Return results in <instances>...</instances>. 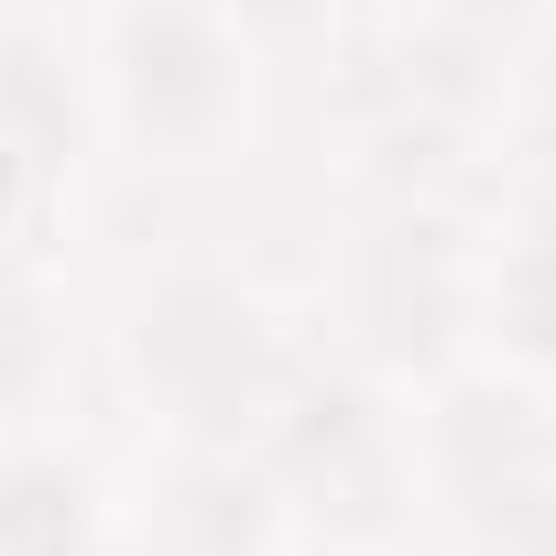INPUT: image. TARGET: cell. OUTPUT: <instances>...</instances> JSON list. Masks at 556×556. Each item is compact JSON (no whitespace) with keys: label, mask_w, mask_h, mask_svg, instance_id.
<instances>
[{"label":"cell","mask_w":556,"mask_h":556,"mask_svg":"<svg viewBox=\"0 0 556 556\" xmlns=\"http://www.w3.org/2000/svg\"><path fill=\"white\" fill-rule=\"evenodd\" d=\"M110 382L153 447H251L317 361L306 317L229 251H153L110 295Z\"/></svg>","instance_id":"1"},{"label":"cell","mask_w":556,"mask_h":556,"mask_svg":"<svg viewBox=\"0 0 556 556\" xmlns=\"http://www.w3.org/2000/svg\"><path fill=\"white\" fill-rule=\"evenodd\" d=\"M99 153L142 175H229L262 131V55L218 0H99Z\"/></svg>","instance_id":"2"},{"label":"cell","mask_w":556,"mask_h":556,"mask_svg":"<svg viewBox=\"0 0 556 556\" xmlns=\"http://www.w3.org/2000/svg\"><path fill=\"white\" fill-rule=\"evenodd\" d=\"M480 197H350V240L328 273V350L382 371L393 393H426L469 361L480 306Z\"/></svg>","instance_id":"3"},{"label":"cell","mask_w":556,"mask_h":556,"mask_svg":"<svg viewBox=\"0 0 556 556\" xmlns=\"http://www.w3.org/2000/svg\"><path fill=\"white\" fill-rule=\"evenodd\" d=\"M415 523L458 556H556V393L458 361L415 393Z\"/></svg>","instance_id":"4"},{"label":"cell","mask_w":556,"mask_h":556,"mask_svg":"<svg viewBox=\"0 0 556 556\" xmlns=\"http://www.w3.org/2000/svg\"><path fill=\"white\" fill-rule=\"evenodd\" d=\"M251 458L273 469L295 534H328L350 556L393 545L415 523V393H393L382 371L317 350L295 371V393L262 415Z\"/></svg>","instance_id":"5"},{"label":"cell","mask_w":556,"mask_h":556,"mask_svg":"<svg viewBox=\"0 0 556 556\" xmlns=\"http://www.w3.org/2000/svg\"><path fill=\"white\" fill-rule=\"evenodd\" d=\"M131 556H306V534L251 447H153Z\"/></svg>","instance_id":"6"},{"label":"cell","mask_w":556,"mask_h":556,"mask_svg":"<svg viewBox=\"0 0 556 556\" xmlns=\"http://www.w3.org/2000/svg\"><path fill=\"white\" fill-rule=\"evenodd\" d=\"M0 556H131L121 480L55 426L0 437Z\"/></svg>","instance_id":"7"},{"label":"cell","mask_w":556,"mask_h":556,"mask_svg":"<svg viewBox=\"0 0 556 556\" xmlns=\"http://www.w3.org/2000/svg\"><path fill=\"white\" fill-rule=\"evenodd\" d=\"M469 361H502L513 382H545L556 393V207H523V218H491L480 229Z\"/></svg>","instance_id":"8"},{"label":"cell","mask_w":556,"mask_h":556,"mask_svg":"<svg viewBox=\"0 0 556 556\" xmlns=\"http://www.w3.org/2000/svg\"><path fill=\"white\" fill-rule=\"evenodd\" d=\"M77 382V317L45 285V262H0V437L55 426Z\"/></svg>","instance_id":"9"},{"label":"cell","mask_w":556,"mask_h":556,"mask_svg":"<svg viewBox=\"0 0 556 556\" xmlns=\"http://www.w3.org/2000/svg\"><path fill=\"white\" fill-rule=\"evenodd\" d=\"M218 12L251 34L262 66H295V55H328L339 23H350V0H218Z\"/></svg>","instance_id":"10"},{"label":"cell","mask_w":556,"mask_h":556,"mask_svg":"<svg viewBox=\"0 0 556 556\" xmlns=\"http://www.w3.org/2000/svg\"><path fill=\"white\" fill-rule=\"evenodd\" d=\"M426 12H447V23H480V34H513V45H523V34L556 12V0H426Z\"/></svg>","instance_id":"11"},{"label":"cell","mask_w":556,"mask_h":556,"mask_svg":"<svg viewBox=\"0 0 556 556\" xmlns=\"http://www.w3.org/2000/svg\"><path fill=\"white\" fill-rule=\"evenodd\" d=\"M371 556H458V545H447L437 523H404V534H393V545H371Z\"/></svg>","instance_id":"12"},{"label":"cell","mask_w":556,"mask_h":556,"mask_svg":"<svg viewBox=\"0 0 556 556\" xmlns=\"http://www.w3.org/2000/svg\"><path fill=\"white\" fill-rule=\"evenodd\" d=\"M0 12H23V0H0Z\"/></svg>","instance_id":"13"}]
</instances>
